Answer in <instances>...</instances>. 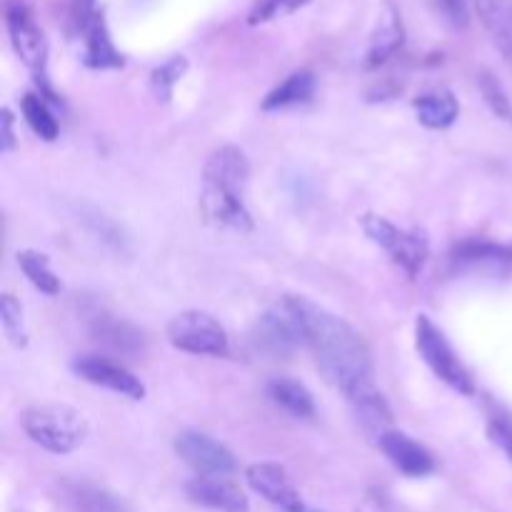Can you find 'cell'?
<instances>
[{"instance_id": "cb8c5ba5", "label": "cell", "mask_w": 512, "mask_h": 512, "mask_svg": "<svg viewBox=\"0 0 512 512\" xmlns=\"http://www.w3.org/2000/svg\"><path fill=\"white\" fill-rule=\"evenodd\" d=\"M185 70H188V60L183 55H173L170 60H165L163 65L153 70L150 75V83H153V93L160 103H168L173 98V90L178 85V80L183 78Z\"/></svg>"}, {"instance_id": "4316f807", "label": "cell", "mask_w": 512, "mask_h": 512, "mask_svg": "<svg viewBox=\"0 0 512 512\" xmlns=\"http://www.w3.org/2000/svg\"><path fill=\"white\" fill-rule=\"evenodd\" d=\"M0 315H3V330L8 335L10 343L15 348H25L28 343V335L23 330V308H20L18 300L13 295H3V303H0Z\"/></svg>"}, {"instance_id": "5bb4252c", "label": "cell", "mask_w": 512, "mask_h": 512, "mask_svg": "<svg viewBox=\"0 0 512 512\" xmlns=\"http://www.w3.org/2000/svg\"><path fill=\"white\" fill-rule=\"evenodd\" d=\"M380 450L385 458L400 470V473L410 475V478H425L435 470V458L425 445L413 440L410 435L398 433V430H388L378 438Z\"/></svg>"}, {"instance_id": "f546056e", "label": "cell", "mask_w": 512, "mask_h": 512, "mask_svg": "<svg viewBox=\"0 0 512 512\" xmlns=\"http://www.w3.org/2000/svg\"><path fill=\"white\" fill-rule=\"evenodd\" d=\"M78 505L83 512H118V505L113 503V498H108L100 490H78Z\"/></svg>"}, {"instance_id": "ac0fdd59", "label": "cell", "mask_w": 512, "mask_h": 512, "mask_svg": "<svg viewBox=\"0 0 512 512\" xmlns=\"http://www.w3.org/2000/svg\"><path fill=\"white\" fill-rule=\"evenodd\" d=\"M415 113L418 120L430 130H445L455 123L460 113V105L450 90H433L420 98H415Z\"/></svg>"}, {"instance_id": "1f68e13d", "label": "cell", "mask_w": 512, "mask_h": 512, "mask_svg": "<svg viewBox=\"0 0 512 512\" xmlns=\"http://www.w3.org/2000/svg\"><path fill=\"white\" fill-rule=\"evenodd\" d=\"M443 3H445V10H448V13L453 15V20H458V23H463V20H465L463 0H443Z\"/></svg>"}, {"instance_id": "8992f818", "label": "cell", "mask_w": 512, "mask_h": 512, "mask_svg": "<svg viewBox=\"0 0 512 512\" xmlns=\"http://www.w3.org/2000/svg\"><path fill=\"white\" fill-rule=\"evenodd\" d=\"M70 15H73V25L78 35H83L85 65L93 70L123 68L125 58L115 48L113 38H110L105 13L98 8V0H73Z\"/></svg>"}, {"instance_id": "2e32d148", "label": "cell", "mask_w": 512, "mask_h": 512, "mask_svg": "<svg viewBox=\"0 0 512 512\" xmlns=\"http://www.w3.org/2000/svg\"><path fill=\"white\" fill-rule=\"evenodd\" d=\"M250 163L245 153L235 145H223L208 158L203 168V183L230 185V188L248 190Z\"/></svg>"}, {"instance_id": "4dcf8cb0", "label": "cell", "mask_w": 512, "mask_h": 512, "mask_svg": "<svg viewBox=\"0 0 512 512\" xmlns=\"http://www.w3.org/2000/svg\"><path fill=\"white\" fill-rule=\"evenodd\" d=\"M0 125H3V150L10 153L15 148V133H13V113L8 108H3V118H0Z\"/></svg>"}, {"instance_id": "7a4b0ae2", "label": "cell", "mask_w": 512, "mask_h": 512, "mask_svg": "<svg viewBox=\"0 0 512 512\" xmlns=\"http://www.w3.org/2000/svg\"><path fill=\"white\" fill-rule=\"evenodd\" d=\"M23 428L35 445L55 455H68L88 438V423L70 405L45 403L25 413Z\"/></svg>"}, {"instance_id": "6da1fadb", "label": "cell", "mask_w": 512, "mask_h": 512, "mask_svg": "<svg viewBox=\"0 0 512 512\" xmlns=\"http://www.w3.org/2000/svg\"><path fill=\"white\" fill-rule=\"evenodd\" d=\"M303 328L305 348L313 350L320 373L353 403L360 423L380 438L388 433L390 408L375 385L373 355L363 335L330 310L320 308L303 295H290Z\"/></svg>"}, {"instance_id": "5b68a950", "label": "cell", "mask_w": 512, "mask_h": 512, "mask_svg": "<svg viewBox=\"0 0 512 512\" xmlns=\"http://www.w3.org/2000/svg\"><path fill=\"white\" fill-rule=\"evenodd\" d=\"M363 230L375 245H380L393 258L398 268L405 270L408 278H415L423 270L430 253L428 238H425L423 230H403L390 223L388 218H383V215L373 213L363 218Z\"/></svg>"}, {"instance_id": "7402d4cb", "label": "cell", "mask_w": 512, "mask_h": 512, "mask_svg": "<svg viewBox=\"0 0 512 512\" xmlns=\"http://www.w3.org/2000/svg\"><path fill=\"white\" fill-rule=\"evenodd\" d=\"M20 108H23L28 125L40 135V138L48 140V143L58 138V120H55L48 98H45L43 93H25Z\"/></svg>"}, {"instance_id": "d4e9b609", "label": "cell", "mask_w": 512, "mask_h": 512, "mask_svg": "<svg viewBox=\"0 0 512 512\" xmlns=\"http://www.w3.org/2000/svg\"><path fill=\"white\" fill-rule=\"evenodd\" d=\"M308 3L310 0H253L248 10V25H263L283 15H293Z\"/></svg>"}, {"instance_id": "4fadbf2b", "label": "cell", "mask_w": 512, "mask_h": 512, "mask_svg": "<svg viewBox=\"0 0 512 512\" xmlns=\"http://www.w3.org/2000/svg\"><path fill=\"white\" fill-rule=\"evenodd\" d=\"M185 493L193 503L218 512H248V495L240 485L228 478H213V475H198L185 485Z\"/></svg>"}, {"instance_id": "277c9868", "label": "cell", "mask_w": 512, "mask_h": 512, "mask_svg": "<svg viewBox=\"0 0 512 512\" xmlns=\"http://www.w3.org/2000/svg\"><path fill=\"white\" fill-rule=\"evenodd\" d=\"M5 23H8L10 43H13L15 55L23 60L25 68L35 75L40 83V93L48 100H53V90L45 83V68H48V40L40 25L35 23L33 10L23 0H10L5 10Z\"/></svg>"}, {"instance_id": "7c38bea8", "label": "cell", "mask_w": 512, "mask_h": 512, "mask_svg": "<svg viewBox=\"0 0 512 512\" xmlns=\"http://www.w3.org/2000/svg\"><path fill=\"white\" fill-rule=\"evenodd\" d=\"M245 480H248L250 488L265 498L268 503H273L275 508L293 512L303 508V500H300L298 490L290 483L288 473H285L280 465L275 463H255L245 470Z\"/></svg>"}, {"instance_id": "30bf717a", "label": "cell", "mask_w": 512, "mask_h": 512, "mask_svg": "<svg viewBox=\"0 0 512 512\" xmlns=\"http://www.w3.org/2000/svg\"><path fill=\"white\" fill-rule=\"evenodd\" d=\"M175 453L198 475L225 478V475H233L235 468H238L233 453L225 445H220L210 435L195 433V430H185L175 438Z\"/></svg>"}, {"instance_id": "e0dca14e", "label": "cell", "mask_w": 512, "mask_h": 512, "mask_svg": "<svg viewBox=\"0 0 512 512\" xmlns=\"http://www.w3.org/2000/svg\"><path fill=\"white\" fill-rule=\"evenodd\" d=\"M480 20L493 38L495 48L512 65V3L510 0H475Z\"/></svg>"}, {"instance_id": "3957f363", "label": "cell", "mask_w": 512, "mask_h": 512, "mask_svg": "<svg viewBox=\"0 0 512 512\" xmlns=\"http://www.w3.org/2000/svg\"><path fill=\"white\" fill-rule=\"evenodd\" d=\"M415 348H418L425 365H428L445 385H450L455 393H475V383L470 370L465 368L463 360L458 358V353H455L453 345L448 343L443 330H440L428 315H418V320H415Z\"/></svg>"}, {"instance_id": "52a82bcc", "label": "cell", "mask_w": 512, "mask_h": 512, "mask_svg": "<svg viewBox=\"0 0 512 512\" xmlns=\"http://www.w3.org/2000/svg\"><path fill=\"white\" fill-rule=\"evenodd\" d=\"M168 340L183 353L210 355V358H223L230 348L223 325L203 310H185L175 315L168 323Z\"/></svg>"}, {"instance_id": "484cf974", "label": "cell", "mask_w": 512, "mask_h": 512, "mask_svg": "<svg viewBox=\"0 0 512 512\" xmlns=\"http://www.w3.org/2000/svg\"><path fill=\"white\" fill-rule=\"evenodd\" d=\"M478 85H480V93H483L485 103L490 105V110H493L500 120H508V123H512V103H510L508 93H505V88L500 85V80L495 78L490 70H483V73L478 75Z\"/></svg>"}, {"instance_id": "83f0119b", "label": "cell", "mask_w": 512, "mask_h": 512, "mask_svg": "<svg viewBox=\"0 0 512 512\" xmlns=\"http://www.w3.org/2000/svg\"><path fill=\"white\" fill-rule=\"evenodd\" d=\"M98 335L105 340V343H110L113 348H120V350H130L138 345V333L130 330L128 325L115 323V320H105L103 325H98Z\"/></svg>"}, {"instance_id": "d6a6232c", "label": "cell", "mask_w": 512, "mask_h": 512, "mask_svg": "<svg viewBox=\"0 0 512 512\" xmlns=\"http://www.w3.org/2000/svg\"><path fill=\"white\" fill-rule=\"evenodd\" d=\"M293 512H318V510H313V508H308V505H303V508H298V510H293Z\"/></svg>"}, {"instance_id": "d6986e66", "label": "cell", "mask_w": 512, "mask_h": 512, "mask_svg": "<svg viewBox=\"0 0 512 512\" xmlns=\"http://www.w3.org/2000/svg\"><path fill=\"white\" fill-rule=\"evenodd\" d=\"M315 93V75L310 70H295L293 75L275 85L263 100V110H283L293 105H303L313 98Z\"/></svg>"}, {"instance_id": "9a60e30c", "label": "cell", "mask_w": 512, "mask_h": 512, "mask_svg": "<svg viewBox=\"0 0 512 512\" xmlns=\"http://www.w3.org/2000/svg\"><path fill=\"white\" fill-rule=\"evenodd\" d=\"M405 43L403 15L393 0H385L380 8L378 23H375L373 35H370L368 55H365V68H380L388 63Z\"/></svg>"}, {"instance_id": "44dd1931", "label": "cell", "mask_w": 512, "mask_h": 512, "mask_svg": "<svg viewBox=\"0 0 512 512\" xmlns=\"http://www.w3.org/2000/svg\"><path fill=\"white\" fill-rule=\"evenodd\" d=\"M18 265L25 273V278L45 295H58L60 293V278L50 268V260L45 253L38 250H20Z\"/></svg>"}, {"instance_id": "8fae6325", "label": "cell", "mask_w": 512, "mask_h": 512, "mask_svg": "<svg viewBox=\"0 0 512 512\" xmlns=\"http://www.w3.org/2000/svg\"><path fill=\"white\" fill-rule=\"evenodd\" d=\"M73 370L85 383L98 385V388L110 390V393H118L130 400L145 398V385L140 383V378H135L128 368L113 363V360L98 358V355H85V358L75 360Z\"/></svg>"}, {"instance_id": "603a6c76", "label": "cell", "mask_w": 512, "mask_h": 512, "mask_svg": "<svg viewBox=\"0 0 512 512\" xmlns=\"http://www.w3.org/2000/svg\"><path fill=\"white\" fill-rule=\"evenodd\" d=\"M453 260L470 265H505L512 263V250L505 245L485 243V240H468L455 248Z\"/></svg>"}, {"instance_id": "ba28073f", "label": "cell", "mask_w": 512, "mask_h": 512, "mask_svg": "<svg viewBox=\"0 0 512 512\" xmlns=\"http://www.w3.org/2000/svg\"><path fill=\"white\" fill-rule=\"evenodd\" d=\"M255 345L270 358H288L298 348H305L303 328H300V318L290 295H285L260 318L258 330H255Z\"/></svg>"}, {"instance_id": "9c48e42d", "label": "cell", "mask_w": 512, "mask_h": 512, "mask_svg": "<svg viewBox=\"0 0 512 512\" xmlns=\"http://www.w3.org/2000/svg\"><path fill=\"white\" fill-rule=\"evenodd\" d=\"M200 213L205 223L218 230H233V233H250L253 230V215L245 205V190L225 188V185L203 183L200 190Z\"/></svg>"}, {"instance_id": "f1b7e54d", "label": "cell", "mask_w": 512, "mask_h": 512, "mask_svg": "<svg viewBox=\"0 0 512 512\" xmlns=\"http://www.w3.org/2000/svg\"><path fill=\"white\" fill-rule=\"evenodd\" d=\"M488 435L512 463V418L505 413H493L488 420Z\"/></svg>"}, {"instance_id": "ffe728a7", "label": "cell", "mask_w": 512, "mask_h": 512, "mask_svg": "<svg viewBox=\"0 0 512 512\" xmlns=\"http://www.w3.org/2000/svg\"><path fill=\"white\" fill-rule=\"evenodd\" d=\"M268 398L273 400L278 408L290 413L293 418H313L315 415V400L310 390L298 380L275 378L268 383Z\"/></svg>"}]
</instances>
